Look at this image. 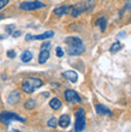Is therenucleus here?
Instances as JSON below:
<instances>
[{
  "label": "nucleus",
  "instance_id": "obj_17",
  "mask_svg": "<svg viewBox=\"0 0 131 132\" xmlns=\"http://www.w3.org/2000/svg\"><path fill=\"white\" fill-rule=\"evenodd\" d=\"M21 59H22L23 63H29V61L33 59V54H31L30 51H24V52L22 53Z\"/></svg>",
  "mask_w": 131,
  "mask_h": 132
},
{
  "label": "nucleus",
  "instance_id": "obj_26",
  "mask_svg": "<svg viewBox=\"0 0 131 132\" xmlns=\"http://www.w3.org/2000/svg\"><path fill=\"white\" fill-rule=\"evenodd\" d=\"M126 9L131 11V0H128V3H126Z\"/></svg>",
  "mask_w": 131,
  "mask_h": 132
},
{
  "label": "nucleus",
  "instance_id": "obj_23",
  "mask_svg": "<svg viewBox=\"0 0 131 132\" xmlns=\"http://www.w3.org/2000/svg\"><path fill=\"white\" fill-rule=\"evenodd\" d=\"M49 47H51V43H49V42H45V43H42V46H41V51L42 49H48Z\"/></svg>",
  "mask_w": 131,
  "mask_h": 132
},
{
  "label": "nucleus",
  "instance_id": "obj_24",
  "mask_svg": "<svg viewBox=\"0 0 131 132\" xmlns=\"http://www.w3.org/2000/svg\"><path fill=\"white\" fill-rule=\"evenodd\" d=\"M7 56L9 58H14L16 56V52L14 51H7Z\"/></svg>",
  "mask_w": 131,
  "mask_h": 132
},
{
  "label": "nucleus",
  "instance_id": "obj_11",
  "mask_svg": "<svg viewBox=\"0 0 131 132\" xmlns=\"http://www.w3.org/2000/svg\"><path fill=\"white\" fill-rule=\"evenodd\" d=\"M63 76L65 77L66 79H69L70 82H72V83H76L77 79H78V75H77V72H75V71H72V70L65 71V72L63 73Z\"/></svg>",
  "mask_w": 131,
  "mask_h": 132
},
{
  "label": "nucleus",
  "instance_id": "obj_9",
  "mask_svg": "<svg viewBox=\"0 0 131 132\" xmlns=\"http://www.w3.org/2000/svg\"><path fill=\"white\" fill-rule=\"evenodd\" d=\"M70 10H71V6H67V5H63V6H59L57 9H54V14L57 17H61L66 13H70Z\"/></svg>",
  "mask_w": 131,
  "mask_h": 132
},
{
  "label": "nucleus",
  "instance_id": "obj_15",
  "mask_svg": "<svg viewBox=\"0 0 131 132\" xmlns=\"http://www.w3.org/2000/svg\"><path fill=\"white\" fill-rule=\"evenodd\" d=\"M96 25L100 28L101 31H105V30H106V27H107V18H105V17L99 18L96 21Z\"/></svg>",
  "mask_w": 131,
  "mask_h": 132
},
{
  "label": "nucleus",
  "instance_id": "obj_6",
  "mask_svg": "<svg viewBox=\"0 0 131 132\" xmlns=\"http://www.w3.org/2000/svg\"><path fill=\"white\" fill-rule=\"evenodd\" d=\"M87 10V5L86 1H81V3H77L75 5L71 6V10H70V13L72 17H78L79 14H82L83 12H86Z\"/></svg>",
  "mask_w": 131,
  "mask_h": 132
},
{
  "label": "nucleus",
  "instance_id": "obj_1",
  "mask_svg": "<svg viewBox=\"0 0 131 132\" xmlns=\"http://www.w3.org/2000/svg\"><path fill=\"white\" fill-rule=\"evenodd\" d=\"M65 43L67 46L66 52L69 53L70 55H81L84 53L86 47L83 45L82 40L76 36H69L65 38Z\"/></svg>",
  "mask_w": 131,
  "mask_h": 132
},
{
  "label": "nucleus",
  "instance_id": "obj_29",
  "mask_svg": "<svg viewBox=\"0 0 131 132\" xmlns=\"http://www.w3.org/2000/svg\"><path fill=\"white\" fill-rule=\"evenodd\" d=\"M0 40H3V36H0Z\"/></svg>",
  "mask_w": 131,
  "mask_h": 132
},
{
  "label": "nucleus",
  "instance_id": "obj_20",
  "mask_svg": "<svg viewBox=\"0 0 131 132\" xmlns=\"http://www.w3.org/2000/svg\"><path fill=\"white\" fill-rule=\"evenodd\" d=\"M57 124H58V120H57V118H51L48 120V122H47V125L49 126V127H57Z\"/></svg>",
  "mask_w": 131,
  "mask_h": 132
},
{
  "label": "nucleus",
  "instance_id": "obj_19",
  "mask_svg": "<svg viewBox=\"0 0 131 132\" xmlns=\"http://www.w3.org/2000/svg\"><path fill=\"white\" fill-rule=\"evenodd\" d=\"M36 106V102H35L33 98H30V100H28L27 102H25V104H24V107L27 108V109H33V108Z\"/></svg>",
  "mask_w": 131,
  "mask_h": 132
},
{
  "label": "nucleus",
  "instance_id": "obj_5",
  "mask_svg": "<svg viewBox=\"0 0 131 132\" xmlns=\"http://www.w3.org/2000/svg\"><path fill=\"white\" fill-rule=\"evenodd\" d=\"M45 7V4L38 1V0H34V1H24L19 5V9L23 11H34L37 9H42Z\"/></svg>",
  "mask_w": 131,
  "mask_h": 132
},
{
  "label": "nucleus",
  "instance_id": "obj_8",
  "mask_svg": "<svg viewBox=\"0 0 131 132\" xmlns=\"http://www.w3.org/2000/svg\"><path fill=\"white\" fill-rule=\"evenodd\" d=\"M19 101H21V93L17 90L11 91V94L9 95V98H7V102L10 104H17Z\"/></svg>",
  "mask_w": 131,
  "mask_h": 132
},
{
  "label": "nucleus",
  "instance_id": "obj_13",
  "mask_svg": "<svg viewBox=\"0 0 131 132\" xmlns=\"http://www.w3.org/2000/svg\"><path fill=\"white\" fill-rule=\"evenodd\" d=\"M70 125V117L67 114H63L60 118H59V126L61 127H67Z\"/></svg>",
  "mask_w": 131,
  "mask_h": 132
},
{
  "label": "nucleus",
  "instance_id": "obj_12",
  "mask_svg": "<svg viewBox=\"0 0 131 132\" xmlns=\"http://www.w3.org/2000/svg\"><path fill=\"white\" fill-rule=\"evenodd\" d=\"M49 55H51V53H49L48 49H42L41 52H40V54H38V63L45 64L49 59Z\"/></svg>",
  "mask_w": 131,
  "mask_h": 132
},
{
  "label": "nucleus",
  "instance_id": "obj_3",
  "mask_svg": "<svg viewBox=\"0 0 131 132\" xmlns=\"http://www.w3.org/2000/svg\"><path fill=\"white\" fill-rule=\"evenodd\" d=\"M22 121V122H25V119L21 115L16 114L13 112H3V113H0V121L5 124V125H10L11 121Z\"/></svg>",
  "mask_w": 131,
  "mask_h": 132
},
{
  "label": "nucleus",
  "instance_id": "obj_2",
  "mask_svg": "<svg viewBox=\"0 0 131 132\" xmlns=\"http://www.w3.org/2000/svg\"><path fill=\"white\" fill-rule=\"evenodd\" d=\"M42 84H43L42 79L37 77H28L22 83V91L25 94H33L37 88L42 87Z\"/></svg>",
  "mask_w": 131,
  "mask_h": 132
},
{
  "label": "nucleus",
  "instance_id": "obj_22",
  "mask_svg": "<svg viewBox=\"0 0 131 132\" xmlns=\"http://www.w3.org/2000/svg\"><path fill=\"white\" fill-rule=\"evenodd\" d=\"M9 3H10V0H0V10L4 9Z\"/></svg>",
  "mask_w": 131,
  "mask_h": 132
},
{
  "label": "nucleus",
  "instance_id": "obj_4",
  "mask_svg": "<svg viewBox=\"0 0 131 132\" xmlns=\"http://www.w3.org/2000/svg\"><path fill=\"white\" fill-rule=\"evenodd\" d=\"M87 119H86V112L83 108H79L76 112V122H75V132H82L86 129Z\"/></svg>",
  "mask_w": 131,
  "mask_h": 132
},
{
  "label": "nucleus",
  "instance_id": "obj_21",
  "mask_svg": "<svg viewBox=\"0 0 131 132\" xmlns=\"http://www.w3.org/2000/svg\"><path fill=\"white\" fill-rule=\"evenodd\" d=\"M55 54H57V56H59V58H61V56L64 55V51H63L61 47H57V49H55Z\"/></svg>",
  "mask_w": 131,
  "mask_h": 132
},
{
  "label": "nucleus",
  "instance_id": "obj_16",
  "mask_svg": "<svg viewBox=\"0 0 131 132\" xmlns=\"http://www.w3.org/2000/svg\"><path fill=\"white\" fill-rule=\"evenodd\" d=\"M49 107L52 108V109H54V111H57V109H59V108L61 107V102H60V100L59 98H52V100L49 101Z\"/></svg>",
  "mask_w": 131,
  "mask_h": 132
},
{
  "label": "nucleus",
  "instance_id": "obj_10",
  "mask_svg": "<svg viewBox=\"0 0 131 132\" xmlns=\"http://www.w3.org/2000/svg\"><path fill=\"white\" fill-rule=\"evenodd\" d=\"M95 111H96V113L99 115H108V117H111V115L113 114V113L111 112V109H108L104 104H96V106H95Z\"/></svg>",
  "mask_w": 131,
  "mask_h": 132
},
{
  "label": "nucleus",
  "instance_id": "obj_25",
  "mask_svg": "<svg viewBox=\"0 0 131 132\" xmlns=\"http://www.w3.org/2000/svg\"><path fill=\"white\" fill-rule=\"evenodd\" d=\"M21 35H22L21 31H14V32H12V36H13V37H18V36H21Z\"/></svg>",
  "mask_w": 131,
  "mask_h": 132
},
{
  "label": "nucleus",
  "instance_id": "obj_18",
  "mask_svg": "<svg viewBox=\"0 0 131 132\" xmlns=\"http://www.w3.org/2000/svg\"><path fill=\"white\" fill-rule=\"evenodd\" d=\"M123 48V46H121V43L119 41H117V42H114L113 45L111 46V48H110V52L111 53H117V52H119V51H120V49Z\"/></svg>",
  "mask_w": 131,
  "mask_h": 132
},
{
  "label": "nucleus",
  "instance_id": "obj_28",
  "mask_svg": "<svg viewBox=\"0 0 131 132\" xmlns=\"http://www.w3.org/2000/svg\"><path fill=\"white\" fill-rule=\"evenodd\" d=\"M10 132H21V131H18V130H12V131H10Z\"/></svg>",
  "mask_w": 131,
  "mask_h": 132
},
{
  "label": "nucleus",
  "instance_id": "obj_27",
  "mask_svg": "<svg viewBox=\"0 0 131 132\" xmlns=\"http://www.w3.org/2000/svg\"><path fill=\"white\" fill-rule=\"evenodd\" d=\"M25 40H27V41H30V40H31V35L30 34H27V35H25Z\"/></svg>",
  "mask_w": 131,
  "mask_h": 132
},
{
  "label": "nucleus",
  "instance_id": "obj_7",
  "mask_svg": "<svg viewBox=\"0 0 131 132\" xmlns=\"http://www.w3.org/2000/svg\"><path fill=\"white\" fill-rule=\"evenodd\" d=\"M64 97H65V100L67 101V102H70V103H79V102L82 101V98L79 97V95L77 94L75 90H72V89H67V90L64 93Z\"/></svg>",
  "mask_w": 131,
  "mask_h": 132
},
{
  "label": "nucleus",
  "instance_id": "obj_14",
  "mask_svg": "<svg viewBox=\"0 0 131 132\" xmlns=\"http://www.w3.org/2000/svg\"><path fill=\"white\" fill-rule=\"evenodd\" d=\"M54 32L53 31H46L41 35H35V36H31V40H46V38L52 37Z\"/></svg>",
  "mask_w": 131,
  "mask_h": 132
}]
</instances>
